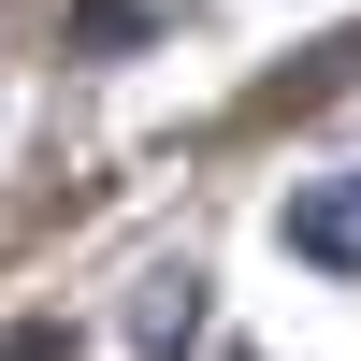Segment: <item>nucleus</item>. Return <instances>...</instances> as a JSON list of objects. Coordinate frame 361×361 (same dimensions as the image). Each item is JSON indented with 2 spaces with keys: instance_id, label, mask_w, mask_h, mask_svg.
Instances as JSON below:
<instances>
[{
  "instance_id": "1",
  "label": "nucleus",
  "mask_w": 361,
  "mask_h": 361,
  "mask_svg": "<svg viewBox=\"0 0 361 361\" xmlns=\"http://www.w3.org/2000/svg\"><path fill=\"white\" fill-rule=\"evenodd\" d=\"M289 260H318V275H361V173H318V188H289Z\"/></svg>"
}]
</instances>
